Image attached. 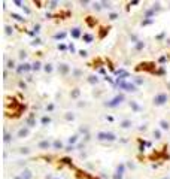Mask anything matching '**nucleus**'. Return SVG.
<instances>
[{"label":"nucleus","mask_w":170,"mask_h":179,"mask_svg":"<svg viewBox=\"0 0 170 179\" xmlns=\"http://www.w3.org/2000/svg\"><path fill=\"white\" fill-rule=\"evenodd\" d=\"M160 125H161L163 130H169V129H170V124H169L167 121H160Z\"/></svg>","instance_id":"10"},{"label":"nucleus","mask_w":170,"mask_h":179,"mask_svg":"<svg viewBox=\"0 0 170 179\" xmlns=\"http://www.w3.org/2000/svg\"><path fill=\"white\" fill-rule=\"evenodd\" d=\"M29 134V130L27 129H21L20 131H18V137H25Z\"/></svg>","instance_id":"9"},{"label":"nucleus","mask_w":170,"mask_h":179,"mask_svg":"<svg viewBox=\"0 0 170 179\" xmlns=\"http://www.w3.org/2000/svg\"><path fill=\"white\" fill-rule=\"evenodd\" d=\"M122 101H124V96H116L115 99H112L111 101H108L106 106H109V108H115V106H118L120 103H122Z\"/></svg>","instance_id":"3"},{"label":"nucleus","mask_w":170,"mask_h":179,"mask_svg":"<svg viewBox=\"0 0 170 179\" xmlns=\"http://www.w3.org/2000/svg\"><path fill=\"white\" fill-rule=\"evenodd\" d=\"M60 70H61V73H67V72H69L67 64H60Z\"/></svg>","instance_id":"11"},{"label":"nucleus","mask_w":170,"mask_h":179,"mask_svg":"<svg viewBox=\"0 0 170 179\" xmlns=\"http://www.w3.org/2000/svg\"><path fill=\"white\" fill-rule=\"evenodd\" d=\"M72 34H73V36H75V37H78V36H79V29H75V30H73V33H72Z\"/></svg>","instance_id":"15"},{"label":"nucleus","mask_w":170,"mask_h":179,"mask_svg":"<svg viewBox=\"0 0 170 179\" xmlns=\"http://www.w3.org/2000/svg\"><path fill=\"white\" fill-rule=\"evenodd\" d=\"M37 146H39V148H42V149H48V148L51 146V143L48 142V140H43V142H41Z\"/></svg>","instance_id":"7"},{"label":"nucleus","mask_w":170,"mask_h":179,"mask_svg":"<svg viewBox=\"0 0 170 179\" xmlns=\"http://www.w3.org/2000/svg\"><path fill=\"white\" fill-rule=\"evenodd\" d=\"M20 176H21L22 179H31V178H33V175H31V170H29V169H25V170H22Z\"/></svg>","instance_id":"6"},{"label":"nucleus","mask_w":170,"mask_h":179,"mask_svg":"<svg viewBox=\"0 0 170 179\" xmlns=\"http://www.w3.org/2000/svg\"><path fill=\"white\" fill-rule=\"evenodd\" d=\"M101 5H103V6H104V8H111V3H106V2H103V3H101Z\"/></svg>","instance_id":"21"},{"label":"nucleus","mask_w":170,"mask_h":179,"mask_svg":"<svg viewBox=\"0 0 170 179\" xmlns=\"http://www.w3.org/2000/svg\"><path fill=\"white\" fill-rule=\"evenodd\" d=\"M8 67H14V61H9L8 63Z\"/></svg>","instance_id":"22"},{"label":"nucleus","mask_w":170,"mask_h":179,"mask_svg":"<svg viewBox=\"0 0 170 179\" xmlns=\"http://www.w3.org/2000/svg\"><path fill=\"white\" fill-rule=\"evenodd\" d=\"M66 118H67V120H73V115H70V112H69V113L66 115Z\"/></svg>","instance_id":"20"},{"label":"nucleus","mask_w":170,"mask_h":179,"mask_svg":"<svg viewBox=\"0 0 170 179\" xmlns=\"http://www.w3.org/2000/svg\"><path fill=\"white\" fill-rule=\"evenodd\" d=\"M97 139L99 140H108V142H113L116 139V136L111 131H99L97 133Z\"/></svg>","instance_id":"1"},{"label":"nucleus","mask_w":170,"mask_h":179,"mask_svg":"<svg viewBox=\"0 0 170 179\" xmlns=\"http://www.w3.org/2000/svg\"><path fill=\"white\" fill-rule=\"evenodd\" d=\"M163 179H169V178H163Z\"/></svg>","instance_id":"23"},{"label":"nucleus","mask_w":170,"mask_h":179,"mask_svg":"<svg viewBox=\"0 0 170 179\" xmlns=\"http://www.w3.org/2000/svg\"><path fill=\"white\" fill-rule=\"evenodd\" d=\"M122 175H124V166H118V169H116L115 175H113V179H122Z\"/></svg>","instance_id":"4"},{"label":"nucleus","mask_w":170,"mask_h":179,"mask_svg":"<svg viewBox=\"0 0 170 179\" xmlns=\"http://www.w3.org/2000/svg\"><path fill=\"white\" fill-rule=\"evenodd\" d=\"M91 84H94V82H97V78H96V76H90V79H88Z\"/></svg>","instance_id":"14"},{"label":"nucleus","mask_w":170,"mask_h":179,"mask_svg":"<svg viewBox=\"0 0 170 179\" xmlns=\"http://www.w3.org/2000/svg\"><path fill=\"white\" fill-rule=\"evenodd\" d=\"M57 179H58V178H57Z\"/></svg>","instance_id":"24"},{"label":"nucleus","mask_w":170,"mask_h":179,"mask_svg":"<svg viewBox=\"0 0 170 179\" xmlns=\"http://www.w3.org/2000/svg\"><path fill=\"white\" fill-rule=\"evenodd\" d=\"M39 67H41V63H34V64H33V69L34 70H37Z\"/></svg>","instance_id":"17"},{"label":"nucleus","mask_w":170,"mask_h":179,"mask_svg":"<svg viewBox=\"0 0 170 179\" xmlns=\"http://www.w3.org/2000/svg\"><path fill=\"white\" fill-rule=\"evenodd\" d=\"M130 105L133 106V109H136V110H140V108H139V106H137V105L134 103V101H132V103H130Z\"/></svg>","instance_id":"16"},{"label":"nucleus","mask_w":170,"mask_h":179,"mask_svg":"<svg viewBox=\"0 0 170 179\" xmlns=\"http://www.w3.org/2000/svg\"><path fill=\"white\" fill-rule=\"evenodd\" d=\"M167 101V94H158V96H155L154 97V105L155 106H161L164 105Z\"/></svg>","instance_id":"2"},{"label":"nucleus","mask_w":170,"mask_h":179,"mask_svg":"<svg viewBox=\"0 0 170 179\" xmlns=\"http://www.w3.org/2000/svg\"><path fill=\"white\" fill-rule=\"evenodd\" d=\"M76 140H78V136L75 134V136H72V137L69 139V142H70V143H75V142H76Z\"/></svg>","instance_id":"12"},{"label":"nucleus","mask_w":170,"mask_h":179,"mask_svg":"<svg viewBox=\"0 0 170 179\" xmlns=\"http://www.w3.org/2000/svg\"><path fill=\"white\" fill-rule=\"evenodd\" d=\"M121 87L122 88H125V91H137V88H136V85H133V84H121Z\"/></svg>","instance_id":"5"},{"label":"nucleus","mask_w":170,"mask_h":179,"mask_svg":"<svg viewBox=\"0 0 170 179\" xmlns=\"http://www.w3.org/2000/svg\"><path fill=\"white\" fill-rule=\"evenodd\" d=\"M45 70H46V72H51V70H52L51 64H46V66H45Z\"/></svg>","instance_id":"18"},{"label":"nucleus","mask_w":170,"mask_h":179,"mask_svg":"<svg viewBox=\"0 0 170 179\" xmlns=\"http://www.w3.org/2000/svg\"><path fill=\"white\" fill-rule=\"evenodd\" d=\"M120 125L122 127V129H128V127L132 125V120H125V121H122Z\"/></svg>","instance_id":"8"},{"label":"nucleus","mask_w":170,"mask_h":179,"mask_svg":"<svg viewBox=\"0 0 170 179\" xmlns=\"http://www.w3.org/2000/svg\"><path fill=\"white\" fill-rule=\"evenodd\" d=\"M154 136H155L157 139H160V131H158V130H157V131H154Z\"/></svg>","instance_id":"19"},{"label":"nucleus","mask_w":170,"mask_h":179,"mask_svg":"<svg viewBox=\"0 0 170 179\" xmlns=\"http://www.w3.org/2000/svg\"><path fill=\"white\" fill-rule=\"evenodd\" d=\"M54 146H55V148L58 149V148H61L63 145H61V142H60V140H55V142H54Z\"/></svg>","instance_id":"13"}]
</instances>
